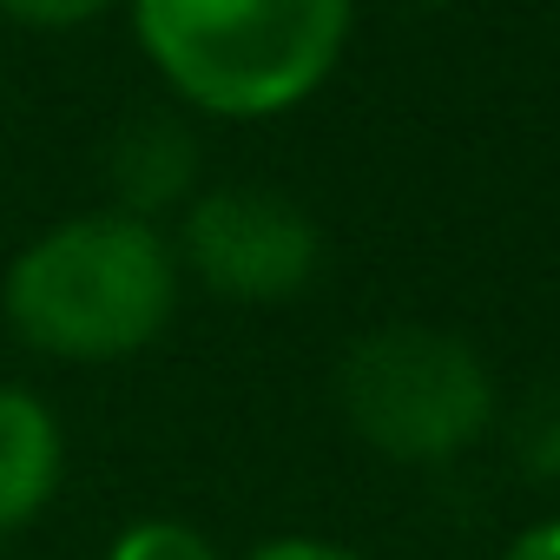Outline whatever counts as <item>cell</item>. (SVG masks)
Listing matches in <instances>:
<instances>
[{
  "label": "cell",
  "instance_id": "6da1fadb",
  "mask_svg": "<svg viewBox=\"0 0 560 560\" xmlns=\"http://www.w3.org/2000/svg\"><path fill=\"white\" fill-rule=\"evenodd\" d=\"M178 250L132 211H86L40 231L14 264L0 304L8 324L60 363H119L159 343L178 311Z\"/></svg>",
  "mask_w": 560,
  "mask_h": 560
},
{
  "label": "cell",
  "instance_id": "7a4b0ae2",
  "mask_svg": "<svg viewBox=\"0 0 560 560\" xmlns=\"http://www.w3.org/2000/svg\"><path fill=\"white\" fill-rule=\"evenodd\" d=\"M357 0H132V34L159 80L211 119L304 106L350 47Z\"/></svg>",
  "mask_w": 560,
  "mask_h": 560
},
{
  "label": "cell",
  "instance_id": "3957f363",
  "mask_svg": "<svg viewBox=\"0 0 560 560\" xmlns=\"http://www.w3.org/2000/svg\"><path fill=\"white\" fill-rule=\"evenodd\" d=\"M337 409L363 448L396 468H442L494 422V376L455 330L383 324L337 363Z\"/></svg>",
  "mask_w": 560,
  "mask_h": 560
},
{
  "label": "cell",
  "instance_id": "277c9868",
  "mask_svg": "<svg viewBox=\"0 0 560 560\" xmlns=\"http://www.w3.org/2000/svg\"><path fill=\"white\" fill-rule=\"evenodd\" d=\"M178 270L224 304H291L324 270V231L304 205L264 185H211L178 218Z\"/></svg>",
  "mask_w": 560,
  "mask_h": 560
},
{
  "label": "cell",
  "instance_id": "5b68a950",
  "mask_svg": "<svg viewBox=\"0 0 560 560\" xmlns=\"http://www.w3.org/2000/svg\"><path fill=\"white\" fill-rule=\"evenodd\" d=\"M106 178H113V211L159 224V211H185L198 198V139L165 113L132 119L106 152Z\"/></svg>",
  "mask_w": 560,
  "mask_h": 560
},
{
  "label": "cell",
  "instance_id": "8992f818",
  "mask_svg": "<svg viewBox=\"0 0 560 560\" xmlns=\"http://www.w3.org/2000/svg\"><path fill=\"white\" fill-rule=\"evenodd\" d=\"M60 422L27 389L0 383V534L27 527L60 488Z\"/></svg>",
  "mask_w": 560,
  "mask_h": 560
},
{
  "label": "cell",
  "instance_id": "52a82bcc",
  "mask_svg": "<svg viewBox=\"0 0 560 560\" xmlns=\"http://www.w3.org/2000/svg\"><path fill=\"white\" fill-rule=\"evenodd\" d=\"M514 468L527 481H547V488L560 481V383L527 402V416L514 429Z\"/></svg>",
  "mask_w": 560,
  "mask_h": 560
},
{
  "label": "cell",
  "instance_id": "ba28073f",
  "mask_svg": "<svg viewBox=\"0 0 560 560\" xmlns=\"http://www.w3.org/2000/svg\"><path fill=\"white\" fill-rule=\"evenodd\" d=\"M106 560H224V553L185 521H132Z\"/></svg>",
  "mask_w": 560,
  "mask_h": 560
},
{
  "label": "cell",
  "instance_id": "9c48e42d",
  "mask_svg": "<svg viewBox=\"0 0 560 560\" xmlns=\"http://www.w3.org/2000/svg\"><path fill=\"white\" fill-rule=\"evenodd\" d=\"M113 0H0V14L21 21V27H40V34H67V27H86L93 14H106Z\"/></svg>",
  "mask_w": 560,
  "mask_h": 560
},
{
  "label": "cell",
  "instance_id": "30bf717a",
  "mask_svg": "<svg viewBox=\"0 0 560 560\" xmlns=\"http://www.w3.org/2000/svg\"><path fill=\"white\" fill-rule=\"evenodd\" d=\"M237 560H370V553H357L343 540H324V534H277V540H257Z\"/></svg>",
  "mask_w": 560,
  "mask_h": 560
},
{
  "label": "cell",
  "instance_id": "8fae6325",
  "mask_svg": "<svg viewBox=\"0 0 560 560\" xmlns=\"http://www.w3.org/2000/svg\"><path fill=\"white\" fill-rule=\"evenodd\" d=\"M494 560H560V514H547V521H534V527H521Z\"/></svg>",
  "mask_w": 560,
  "mask_h": 560
},
{
  "label": "cell",
  "instance_id": "7c38bea8",
  "mask_svg": "<svg viewBox=\"0 0 560 560\" xmlns=\"http://www.w3.org/2000/svg\"><path fill=\"white\" fill-rule=\"evenodd\" d=\"M416 8H448V0H416Z\"/></svg>",
  "mask_w": 560,
  "mask_h": 560
}]
</instances>
